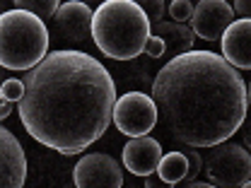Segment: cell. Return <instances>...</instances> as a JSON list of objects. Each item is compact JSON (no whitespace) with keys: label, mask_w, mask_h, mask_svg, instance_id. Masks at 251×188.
<instances>
[{"label":"cell","mask_w":251,"mask_h":188,"mask_svg":"<svg viewBox=\"0 0 251 188\" xmlns=\"http://www.w3.org/2000/svg\"><path fill=\"white\" fill-rule=\"evenodd\" d=\"M49 56L46 22L27 10H5L0 15V65L5 70L29 72Z\"/></svg>","instance_id":"4"},{"label":"cell","mask_w":251,"mask_h":188,"mask_svg":"<svg viewBox=\"0 0 251 188\" xmlns=\"http://www.w3.org/2000/svg\"><path fill=\"white\" fill-rule=\"evenodd\" d=\"M27 157L12 130H0V188H25Z\"/></svg>","instance_id":"9"},{"label":"cell","mask_w":251,"mask_h":188,"mask_svg":"<svg viewBox=\"0 0 251 188\" xmlns=\"http://www.w3.org/2000/svg\"><path fill=\"white\" fill-rule=\"evenodd\" d=\"M247 94H249V106H251V82L247 85Z\"/></svg>","instance_id":"26"},{"label":"cell","mask_w":251,"mask_h":188,"mask_svg":"<svg viewBox=\"0 0 251 188\" xmlns=\"http://www.w3.org/2000/svg\"><path fill=\"white\" fill-rule=\"evenodd\" d=\"M239 188H251V181H247V184H244V186H239Z\"/></svg>","instance_id":"27"},{"label":"cell","mask_w":251,"mask_h":188,"mask_svg":"<svg viewBox=\"0 0 251 188\" xmlns=\"http://www.w3.org/2000/svg\"><path fill=\"white\" fill-rule=\"evenodd\" d=\"M145 53H148L150 58H162V56L167 53L164 41H162V39H157L155 34H152V36H150V41H148V46H145Z\"/></svg>","instance_id":"20"},{"label":"cell","mask_w":251,"mask_h":188,"mask_svg":"<svg viewBox=\"0 0 251 188\" xmlns=\"http://www.w3.org/2000/svg\"><path fill=\"white\" fill-rule=\"evenodd\" d=\"M12 114V104L10 101H0V118H7Z\"/></svg>","instance_id":"25"},{"label":"cell","mask_w":251,"mask_h":188,"mask_svg":"<svg viewBox=\"0 0 251 188\" xmlns=\"http://www.w3.org/2000/svg\"><path fill=\"white\" fill-rule=\"evenodd\" d=\"M157 176L172 186L184 184L188 176V159L184 152H167L157 166Z\"/></svg>","instance_id":"14"},{"label":"cell","mask_w":251,"mask_h":188,"mask_svg":"<svg viewBox=\"0 0 251 188\" xmlns=\"http://www.w3.org/2000/svg\"><path fill=\"white\" fill-rule=\"evenodd\" d=\"M222 58L237 70H251V20H234L220 39Z\"/></svg>","instance_id":"12"},{"label":"cell","mask_w":251,"mask_h":188,"mask_svg":"<svg viewBox=\"0 0 251 188\" xmlns=\"http://www.w3.org/2000/svg\"><path fill=\"white\" fill-rule=\"evenodd\" d=\"M234 22V10L225 0H201L191 17V31L203 41H218Z\"/></svg>","instance_id":"8"},{"label":"cell","mask_w":251,"mask_h":188,"mask_svg":"<svg viewBox=\"0 0 251 188\" xmlns=\"http://www.w3.org/2000/svg\"><path fill=\"white\" fill-rule=\"evenodd\" d=\"M25 87L20 123L36 142L61 155H80L114 121V77L90 53H49L25 75Z\"/></svg>","instance_id":"1"},{"label":"cell","mask_w":251,"mask_h":188,"mask_svg":"<svg viewBox=\"0 0 251 188\" xmlns=\"http://www.w3.org/2000/svg\"><path fill=\"white\" fill-rule=\"evenodd\" d=\"M193 12H196V5H193L191 0H174V2H169V15H172V22L186 24V22H191Z\"/></svg>","instance_id":"17"},{"label":"cell","mask_w":251,"mask_h":188,"mask_svg":"<svg viewBox=\"0 0 251 188\" xmlns=\"http://www.w3.org/2000/svg\"><path fill=\"white\" fill-rule=\"evenodd\" d=\"M232 10L242 15V20H251V0H234Z\"/></svg>","instance_id":"21"},{"label":"cell","mask_w":251,"mask_h":188,"mask_svg":"<svg viewBox=\"0 0 251 188\" xmlns=\"http://www.w3.org/2000/svg\"><path fill=\"white\" fill-rule=\"evenodd\" d=\"M15 7H17V10H27V12L41 17V20L46 22V20H53V17H56V12H58L61 5H58L56 0H17Z\"/></svg>","instance_id":"15"},{"label":"cell","mask_w":251,"mask_h":188,"mask_svg":"<svg viewBox=\"0 0 251 188\" xmlns=\"http://www.w3.org/2000/svg\"><path fill=\"white\" fill-rule=\"evenodd\" d=\"M174 188H218V186L215 184H205V181H184V184H179Z\"/></svg>","instance_id":"23"},{"label":"cell","mask_w":251,"mask_h":188,"mask_svg":"<svg viewBox=\"0 0 251 188\" xmlns=\"http://www.w3.org/2000/svg\"><path fill=\"white\" fill-rule=\"evenodd\" d=\"M159 121L186 147L227 142L247 121L249 94L237 68L220 53L191 51L167 61L152 80Z\"/></svg>","instance_id":"2"},{"label":"cell","mask_w":251,"mask_h":188,"mask_svg":"<svg viewBox=\"0 0 251 188\" xmlns=\"http://www.w3.org/2000/svg\"><path fill=\"white\" fill-rule=\"evenodd\" d=\"M152 34L164 41L167 53H174V58L191 53L196 44V34L191 31V27L179 24V22H159L157 27H152Z\"/></svg>","instance_id":"13"},{"label":"cell","mask_w":251,"mask_h":188,"mask_svg":"<svg viewBox=\"0 0 251 188\" xmlns=\"http://www.w3.org/2000/svg\"><path fill=\"white\" fill-rule=\"evenodd\" d=\"M140 7L145 10V15H148V20H150L152 27H157L159 22H164L162 17H164V7H167V5H164L162 0H143Z\"/></svg>","instance_id":"18"},{"label":"cell","mask_w":251,"mask_h":188,"mask_svg":"<svg viewBox=\"0 0 251 188\" xmlns=\"http://www.w3.org/2000/svg\"><path fill=\"white\" fill-rule=\"evenodd\" d=\"M145 188H174L172 184H167V181H162L159 176L155 174H150V176H145Z\"/></svg>","instance_id":"22"},{"label":"cell","mask_w":251,"mask_h":188,"mask_svg":"<svg viewBox=\"0 0 251 188\" xmlns=\"http://www.w3.org/2000/svg\"><path fill=\"white\" fill-rule=\"evenodd\" d=\"M73 181L75 188H121L124 169L106 152H90L73 166Z\"/></svg>","instance_id":"7"},{"label":"cell","mask_w":251,"mask_h":188,"mask_svg":"<svg viewBox=\"0 0 251 188\" xmlns=\"http://www.w3.org/2000/svg\"><path fill=\"white\" fill-rule=\"evenodd\" d=\"M159 109L152 94L145 92H126L116 99L114 106V125L119 133L128 138H143L157 125Z\"/></svg>","instance_id":"6"},{"label":"cell","mask_w":251,"mask_h":188,"mask_svg":"<svg viewBox=\"0 0 251 188\" xmlns=\"http://www.w3.org/2000/svg\"><path fill=\"white\" fill-rule=\"evenodd\" d=\"M242 138H244V145L249 147V152H251V121H244V125H242Z\"/></svg>","instance_id":"24"},{"label":"cell","mask_w":251,"mask_h":188,"mask_svg":"<svg viewBox=\"0 0 251 188\" xmlns=\"http://www.w3.org/2000/svg\"><path fill=\"white\" fill-rule=\"evenodd\" d=\"M25 80H17V77H10V80H5L2 82V87H0V99L2 101H22V96H25Z\"/></svg>","instance_id":"16"},{"label":"cell","mask_w":251,"mask_h":188,"mask_svg":"<svg viewBox=\"0 0 251 188\" xmlns=\"http://www.w3.org/2000/svg\"><path fill=\"white\" fill-rule=\"evenodd\" d=\"M162 145L157 142L155 138L143 135V138H130L124 145V155L121 162L124 166L135 174V176H150L155 174L159 162H162Z\"/></svg>","instance_id":"11"},{"label":"cell","mask_w":251,"mask_h":188,"mask_svg":"<svg viewBox=\"0 0 251 188\" xmlns=\"http://www.w3.org/2000/svg\"><path fill=\"white\" fill-rule=\"evenodd\" d=\"M152 24L135 0H106L94 10L92 41L114 61H130L145 53Z\"/></svg>","instance_id":"3"},{"label":"cell","mask_w":251,"mask_h":188,"mask_svg":"<svg viewBox=\"0 0 251 188\" xmlns=\"http://www.w3.org/2000/svg\"><path fill=\"white\" fill-rule=\"evenodd\" d=\"M92 20L94 12L90 10V5L80 0H68L53 17V29L70 44H82L87 36H92Z\"/></svg>","instance_id":"10"},{"label":"cell","mask_w":251,"mask_h":188,"mask_svg":"<svg viewBox=\"0 0 251 188\" xmlns=\"http://www.w3.org/2000/svg\"><path fill=\"white\" fill-rule=\"evenodd\" d=\"M184 155H186V159H188V176H186V181H196V176L203 171V157L198 155V150H196V147H188Z\"/></svg>","instance_id":"19"},{"label":"cell","mask_w":251,"mask_h":188,"mask_svg":"<svg viewBox=\"0 0 251 188\" xmlns=\"http://www.w3.org/2000/svg\"><path fill=\"white\" fill-rule=\"evenodd\" d=\"M203 169L208 174V184H215L218 188H239L251 181V152L227 140L205 155Z\"/></svg>","instance_id":"5"}]
</instances>
